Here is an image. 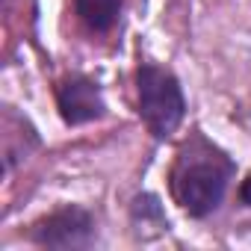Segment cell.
I'll return each mask as SVG.
<instances>
[{"mask_svg": "<svg viewBox=\"0 0 251 251\" xmlns=\"http://www.w3.org/2000/svg\"><path fill=\"white\" fill-rule=\"evenodd\" d=\"M239 201L245 204V207H251V175L242 180V186H239Z\"/></svg>", "mask_w": 251, "mask_h": 251, "instance_id": "obj_7", "label": "cell"}, {"mask_svg": "<svg viewBox=\"0 0 251 251\" xmlns=\"http://www.w3.org/2000/svg\"><path fill=\"white\" fill-rule=\"evenodd\" d=\"M230 175H233V160L204 136H192L180 148L172 169L175 201L195 219L210 216L222 204Z\"/></svg>", "mask_w": 251, "mask_h": 251, "instance_id": "obj_1", "label": "cell"}, {"mask_svg": "<svg viewBox=\"0 0 251 251\" xmlns=\"http://www.w3.org/2000/svg\"><path fill=\"white\" fill-rule=\"evenodd\" d=\"M133 225H136L139 236H145V227H154L157 233H163L169 227V219H166V213L154 195H139L133 201Z\"/></svg>", "mask_w": 251, "mask_h": 251, "instance_id": "obj_6", "label": "cell"}, {"mask_svg": "<svg viewBox=\"0 0 251 251\" xmlns=\"http://www.w3.org/2000/svg\"><path fill=\"white\" fill-rule=\"evenodd\" d=\"M30 239L48 248H86L95 239V222L80 207H62L48 219L36 222Z\"/></svg>", "mask_w": 251, "mask_h": 251, "instance_id": "obj_3", "label": "cell"}, {"mask_svg": "<svg viewBox=\"0 0 251 251\" xmlns=\"http://www.w3.org/2000/svg\"><path fill=\"white\" fill-rule=\"evenodd\" d=\"M139 89V115L154 139H169L186 115V100L177 77L160 65H139L136 71Z\"/></svg>", "mask_w": 251, "mask_h": 251, "instance_id": "obj_2", "label": "cell"}, {"mask_svg": "<svg viewBox=\"0 0 251 251\" xmlns=\"http://www.w3.org/2000/svg\"><path fill=\"white\" fill-rule=\"evenodd\" d=\"M74 9L92 33H106L118 18L121 0H74Z\"/></svg>", "mask_w": 251, "mask_h": 251, "instance_id": "obj_5", "label": "cell"}, {"mask_svg": "<svg viewBox=\"0 0 251 251\" xmlns=\"http://www.w3.org/2000/svg\"><path fill=\"white\" fill-rule=\"evenodd\" d=\"M56 106L65 124H86L103 115L106 103L100 98V89L95 80L83 74H71L56 86Z\"/></svg>", "mask_w": 251, "mask_h": 251, "instance_id": "obj_4", "label": "cell"}]
</instances>
